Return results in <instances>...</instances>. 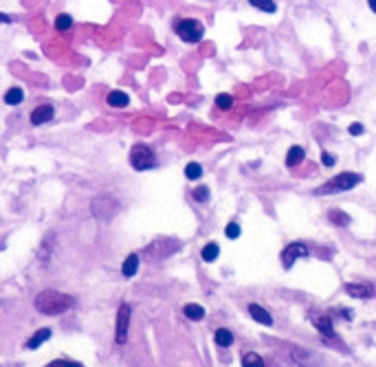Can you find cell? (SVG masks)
Segmentation results:
<instances>
[{
    "mask_svg": "<svg viewBox=\"0 0 376 367\" xmlns=\"http://www.w3.org/2000/svg\"><path fill=\"white\" fill-rule=\"evenodd\" d=\"M33 306H35V310L42 312V314H47V317H55V314H62L66 310H71V308H73V297L64 295V292H60V290L47 288V290H42V292L35 295Z\"/></svg>",
    "mask_w": 376,
    "mask_h": 367,
    "instance_id": "1",
    "label": "cell"
},
{
    "mask_svg": "<svg viewBox=\"0 0 376 367\" xmlns=\"http://www.w3.org/2000/svg\"><path fill=\"white\" fill-rule=\"evenodd\" d=\"M361 182V176L355 174V172H343V174H337L333 176V180L321 185L319 189H315L317 196H326V194H341V192H350L355 189Z\"/></svg>",
    "mask_w": 376,
    "mask_h": 367,
    "instance_id": "2",
    "label": "cell"
},
{
    "mask_svg": "<svg viewBox=\"0 0 376 367\" xmlns=\"http://www.w3.org/2000/svg\"><path fill=\"white\" fill-rule=\"evenodd\" d=\"M130 165L135 167L137 172L154 170V167H157V154H154L150 145L137 143V145H132V150H130Z\"/></svg>",
    "mask_w": 376,
    "mask_h": 367,
    "instance_id": "3",
    "label": "cell"
},
{
    "mask_svg": "<svg viewBox=\"0 0 376 367\" xmlns=\"http://www.w3.org/2000/svg\"><path fill=\"white\" fill-rule=\"evenodd\" d=\"M174 31H176V35H179V38H181L183 42H187V44H196V42H201V40H203V35H205V27H203L198 20L181 18V20H176V22H174Z\"/></svg>",
    "mask_w": 376,
    "mask_h": 367,
    "instance_id": "4",
    "label": "cell"
},
{
    "mask_svg": "<svg viewBox=\"0 0 376 367\" xmlns=\"http://www.w3.org/2000/svg\"><path fill=\"white\" fill-rule=\"evenodd\" d=\"M176 251H179V242L172 240V238H161V240H157V242H152V244L145 248L143 255H145V260L157 262V260L169 258V255L176 253Z\"/></svg>",
    "mask_w": 376,
    "mask_h": 367,
    "instance_id": "5",
    "label": "cell"
},
{
    "mask_svg": "<svg viewBox=\"0 0 376 367\" xmlns=\"http://www.w3.org/2000/svg\"><path fill=\"white\" fill-rule=\"evenodd\" d=\"M119 211V200L110 194H101L93 200V216L99 220H110Z\"/></svg>",
    "mask_w": 376,
    "mask_h": 367,
    "instance_id": "6",
    "label": "cell"
},
{
    "mask_svg": "<svg viewBox=\"0 0 376 367\" xmlns=\"http://www.w3.org/2000/svg\"><path fill=\"white\" fill-rule=\"evenodd\" d=\"M291 356L293 361L299 367H326V361L313 350H304V348H291Z\"/></svg>",
    "mask_w": 376,
    "mask_h": 367,
    "instance_id": "7",
    "label": "cell"
},
{
    "mask_svg": "<svg viewBox=\"0 0 376 367\" xmlns=\"http://www.w3.org/2000/svg\"><path fill=\"white\" fill-rule=\"evenodd\" d=\"M128 328H130V306L123 304L117 312V330H115V341L123 346L128 341Z\"/></svg>",
    "mask_w": 376,
    "mask_h": 367,
    "instance_id": "8",
    "label": "cell"
},
{
    "mask_svg": "<svg viewBox=\"0 0 376 367\" xmlns=\"http://www.w3.org/2000/svg\"><path fill=\"white\" fill-rule=\"evenodd\" d=\"M299 258H308V246L304 244V242H291V244L282 251V264H284V268H291Z\"/></svg>",
    "mask_w": 376,
    "mask_h": 367,
    "instance_id": "9",
    "label": "cell"
},
{
    "mask_svg": "<svg viewBox=\"0 0 376 367\" xmlns=\"http://www.w3.org/2000/svg\"><path fill=\"white\" fill-rule=\"evenodd\" d=\"M345 292L355 299H370V297H374L376 288L367 282H350V284H345Z\"/></svg>",
    "mask_w": 376,
    "mask_h": 367,
    "instance_id": "10",
    "label": "cell"
},
{
    "mask_svg": "<svg viewBox=\"0 0 376 367\" xmlns=\"http://www.w3.org/2000/svg\"><path fill=\"white\" fill-rule=\"evenodd\" d=\"M311 321H313V326L319 330V332L323 334V339H335V328H333V319L328 317V314H311Z\"/></svg>",
    "mask_w": 376,
    "mask_h": 367,
    "instance_id": "11",
    "label": "cell"
},
{
    "mask_svg": "<svg viewBox=\"0 0 376 367\" xmlns=\"http://www.w3.org/2000/svg\"><path fill=\"white\" fill-rule=\"evenodd\" d=\"M53 117H55V108L51 104H42V106H35V110L31 112V123L33 126H42V123H49Z\"/></svg>",
    "mask_w": 376,
    "mask_h": 367,
    "instance_id": "12",
    "label": "cell"
},
{
    "mask_svg": "<svg viewBox=\"0 0 376 367\" xmlns=\"http://www.w3.org/2000/svg\"><path fill=\"white\" fill-rule=\"evenodd\" d=\"M106 101L110 108H128L130 106V97L123 90H110Z\"/></svg>",
    "mask_w": 376,
    "mask_h": 367,
    "instance_id": "13",
    "label": "cell"
},
{
    "mask_svg": "<svg viewBox=\"0 0 376 367\" xmlns=\"http://www.w3.org/2000/svg\"><path fill=\"white\" fill-rule=\"evenodd\" d=\"M249 314L257 321V324H262V326H273V317H271V314H269L267 310H264L262 306L251 304V306H249Z\"/></svg>",
    "mask_w": 376,
    "mask_h": 367,
    "instance_id": "14",
    "label": "cell"
},
{
    "mask_svg": "<svg viewBox=\"0 0 376 367\" xmlns=\"http://www.w3.org/2000/svg\"><path fill=\"white\" fill-rule=\"evenodd\" d=\"M139 262H141V258H139L137 253H130L128 258H125L123 266H121L123 277H135V275H137V270H139Z\"/></svg>",
    "mask_w": 376,
    "mask_h": 367,
    "instance_id": "15",
    "label": "cell"
},
{
    "mask_svg": "<svg viewBox=\"0 0 376 367\" xmlns=\"http://www.w3.org/2000/svg\"><path fill=\"white\" fill-rule=\"evenodd\" d=\"M51 334H53V332H51L49 328H42V330H38V332H35V334L31 336V339H27L25 346H27L29 350H35V348H40L44 341H49V339H51Z\"/></svg>",
    "mask_w": 376,
    "mask_h": 367,
    "instance_id": "16",
    "label": "cell"
},
{
    "mask_svg": "<svg viewBox=\"0 0 376 367\" xmlns=\"http://www.w3.org/2000/svg\"><path fill=\"white\" fill-rule=\"evenodd\" d=\"M304 158H306V152H304V148H299V145H293V148L286 152V165L289 167H297Z\"/></svg>",
    "mask_w": 376,
    "mask_h": 367,
    "instance_id": "17",
    "label": "cell"
},
{
    "mask_svg": "<svg viewBox=\"0 0 376 367\" xmlns=\"http://www.w3.org/2000/svg\"><path fill=\"white\" fill-rule=\"evenodd\" d=\"M22 99H25V90L18 88V86H13L5 93V104L7 106H18V104H22Z\"/></svg>",
    "mask_w": 376,
    "mask_h": 367,
    "instance_id": "18",
    "label": "cell"
},
{
    "mask_svg": "<svg viewBox=\"0 0 376 367\" xmlns=\"http://www.w3.org/2000/svg\"><path fill=\"white\" fill-rule=\"evenodd\" d=\"M183 312H185V317L189 321H201V319H205V308L198 306V304H187L185 308H183Z\"/></svg>",
    "mask_w": 376,
    "mask_h": 367,
    "instance_id": "19",
    "label": "cell"
},
{
    "mask_svg": "<svg viewBox=\"0 0 376 367\" xmlns=\"http://www.w3.org/2000/svg\"><path fill=\"white\" fill-rule=\"evenodd\" d=\"M213 339H216V346H220V348H229L231 343H233V334H231L227 328H220V330H216Z\"/></svg>",
    "mask_w": 376,
    "mask_h": 367,
    "instance_id": "20",
    "label": "cell"
},
{
    "mask_svg": "<svg viewBox=\"0 0 376 367\" xmlns=\"http://www.w3.org/2000/svg\"><path fill=\"white\" fill-rule=\"evenodd\" d=\"M218 255H220V246L216 244V242H209V244H205V246H203L201 258H203L205 262H213V260H218Z\"/></svg>",
    "mask_w": 376,
    "mask_h": 367,
    "instance_id": "21",
    "label": "cell"
},
{
    "mask_svg": "<svg viewBox=\"0 0 376 367\" xmlns=\"http://www.w3.org/2000/svg\"><path fill=\"white\" fill-rule=\"evenodd\" d=\"M242 367H267V365H264V358L260 354L247 352V354L242 356Z\"/></svg>",
    "mask_w": 376,
    "mask_h": 367,
    "instance_id": "22",
    "label": "cell"
},
{
    "mask_svg": "<svg viewBox=\"0 0 376 367\" xmlns=\"http://www.w3.org/2000/svg\"><path fill=\"white\" fill-rule=\"evenodd\" d=\"M251 7H255V9H260L264 13H275L277 11V5L273 3V0H249Z\"/></svg>",
    "mask_w": 376,
    "mask_h": 367,
    "instance_id": "23",
    "label": "cell"
},
{
    "mask_svg": "<svg viewBox=\"0 0 376 367\" xmlns=\"http://www.w3.org/2000/svg\"><path fill=\"white\" fill-rule=\"evenodd\" d=\"M328 218H330V222L337 224V226H345V224H350V216H348V214H343L341 209H333V211L328 214Z\"/></svg>",
    "mask_w": 376,
    "mask_h": 367,
    "instance_id": "24",
    "label": "cell"
},
{
    "mask_svg": "<svg viewBox=\"0 0 376 367\" xmlns=\"http://www.w3.org/2000/svg\"><path fill=\"white\" fill-rule=\"evenodd\" d=\"M203 176V165L201 163H187L185 165V178H189V180H198Z\"/></svg>",
    "mask_w": 376,
    "mask_h": 367,
    "instance_id": "25",
    "label": "cell"
},
{
    "mask_svg": "<svg viewBox=\"0 0 376 367\" xmlns=\"http://www.w3.org/2000/svg\"><path fill=\"white\" fill-rule=\"evenodd\" d=\"M71 27H73V18L69 16V13H60V16L55 18V29H57V31H69Z\"/></svg>",
    "mask_w": 376,
    "mask_h": 367,
    "instance_id": "26",
    "label": "cell"
},
{
    "mask_svg": "<svg viewBox=\"0 0 376 367\" xmlns=\"http://www.w3.org/2000/svg\"><path fill=\"white\" fill-rule=\"evenodd\" d=\"M216 106H218L220 110H231L233 97H231V95H227V93H220L218 97H216Z\"/></svg>",
    "mask_w": 376,
    "mask_h": 367,
    "instance_id": "27",
    "label": "cell"
},
{
    "mask_svg": "<svg viewBox=\"0 0 376 367\" xmlns=\"http://www.w3.org/2000/svg\"><path fill=\"white\" fill-rule=\"evenodd\" d=\"M191 196H194L196 202H207L209 200V187H196L194 192H191Z\"/></svg>",
    "mask_w": 376,
    "mask_h": 367,
    "instance_id": "28",
    "label": "cell"
},
{
    "mask_svg": "<svg viewBox=\"0 0 376 367\" xmlns=\"http://www.w3.org/2000/svg\"><path fill=\"white\" fill-rule=\"evenodd\" d=\"M225 236L229 240L240 238V224L238 222H229V224H227V229H225Z\"/></svg>",
    "mask_w": 376,
    "mask_h": 367,
    "instance_id": "29",
    "label": "cell"
},
{
    "mask_svg": "<svg viewBox=\"0 0 376 367\" xmlns=\"http://www.w3.org/2000/svg\"><path fill=\"white\" fill-rule=\"evenodd\" d=\"M44 367H82V365L75 363V361H66V358H57V361H51L49 365H44Z\"/></svg>",
    "mask_w": 376,
    "mask_h": 367,
    "instance_id": "30",
    "label": "cell"
},
{
    "mask_svg": "<svg viewBox=\"0 0 376 367\" xmlns=\"http://www.w3.org/2000/svg\"><path fill=\"white\" fill-rule=\"evenodd\" d=\"M49 251H51V246H49V238L42 242V248L38 251V258L42 260V262H49Z\"/></svg>",
    "mask_w": 376,
    "mask_h": 367,
    "instance_id": "31",
    "label": "cell"
},
{
    "mask_svg": "<svg viewBox=\"0 0 376 367\" xmlns=\"http://www.w3.org/2000/svg\"><path fill=\"white\" fill-rule=\"evenodd\" d=\"M321 163L326 165V167H333V165L337 163V158H335L330 152H321Z\"/></svg>",
    "mask_w": 376,
    "mask_h": 367,
    "instance_id": "32",
    "label": "cell"
},
{
    "mask_svg": "<svg viewBox=\"0 0 376 367\" xmlns=\"http://www.w3.org/2000/svg\"><path fill=\"white\" fill-rule=\"evenodd\" d=\"M348 132H350L352 136H359V134H363V132H365V128L361 126V123H352V126L348 128Z\"/></svg>",
    "mask_w": 376,
    "mask_h": 367,
    "instance_id": "33",
    "label": "cell"
},
{
    "mask_svg": "<svg viewBox=\"0 0 376 367\" xmlns=\"http://www.w3.org/2000/svg\"><path fill=\"white\" fill-rule=\"evenodd\" d=\"M11 22V18L7 16V13H0V25H9Z\"/></svg>",
    "mask_w": 376,
    "mask_h": 367,
    "instance_id": "34",
    "label": "cell"
},
{
    "mask_svg": "<svg viewBox=\"0 0 376 367\" xmlns=\"http://www.w3.org/2000/svg\"><path fill=\"white\" fill-rule=\"evenodd\" d=\"M367 5H370V9L376 13V0H367Z\"/></svg>",
    "mask_w": 376,
    "mask_h": 367,
    "instance_id": "35",
    "label": "cell"
}]
</instances>
